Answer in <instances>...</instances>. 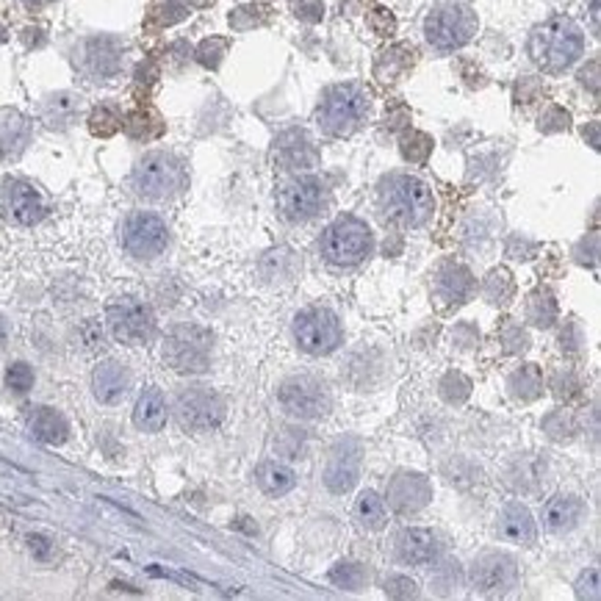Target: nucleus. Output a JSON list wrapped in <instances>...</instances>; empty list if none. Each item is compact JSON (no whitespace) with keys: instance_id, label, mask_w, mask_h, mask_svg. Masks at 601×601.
<instances>
[{"instance_id":"6ab92c4d","label":"nucleus","mask_w":601,"mask_h":601,"mask_svg":"<svg viewBox=\"0 0 601 601\" xmlns=\"http://www.w3.org/2000/svg\"><path fill=\"white\" fill-rule=\"evenodd\" d=\"M275 156L286 170H311L319 161V153L305 131H286L277 144H275Z\"/></svg>"},{"instance_id":"603ef678","label":"nucleus","mask_w":601,"mask_h":601,"mask_svg":"<svg viewBox=\"0 0 601 601\" xmlns=\"http://www.w3.org/2000/svg\"><path fill=\"white\" fill-rule=\"evenodd\" d=\"M28 548H31V555L36 557V560H47L50 557V540L44 538V535H28Z\"/></svg>"},{"instance_id":"a878e982","label":"nucleus","mask_w":601,"mask_h":601,"mask_svg":"<svg viewBox=\"0 0 601 601\" xmlns=\"http://www.w3.org/2000/svg\"><path fill=\"white\" fill-rule=\"evenodd\" d=\"M579 516H582V502L577 496H555L543 510L546 529L555 532V535L571 532L579 524Z\"/></svg>"},{"instance_id":"f8f14e48","label":"nucleus","mask_w":601,"mask_h":601,"mask_svg":"<svg viewBox=\"0 0 601 601\" xmlns=\"http://www.w3.org/2000/svg\"><path fill=\"white\" fill-rule=\"evenodd\" d=\"M277 208L288 222H308L325 208V186L319 178H291L277 189Z\"/></svg>"},{"instance_id":"4468645a","label":"nucleus","mask_w":601,"mask_h":601,"mask_svg":"<svg viewBox=\"0 0 601 601\" xmlns=\"http://www.w3.org/2000/svg\"><path fill=\"white\" fill-rule=\"evenodd\" d=\"M519 579L516 560L502 552H485L471 566V585L480 596H505Z\"/></svg>"},{"instance_id":"37998d69","label":"nucleus","mask_w":601,"mask_h":601,"mask_svg":"<svg viewBox=\"0 0 601 601\" xmlns=\"http://www.w3.org/2000/svg\"><path fill=\"white\" fill-rule=\"evenodd\" d=\"M6 385H9L15 393L31 391V385H34V369H31L28 364H12L9 372H6Z\"/></svg>"},{"instance_id":"cd10ccee","label":"nucleus","mask_w":601,"mask_h":601,"mask_svg":"<svg viewBox=\"0 0 601 601\" xmlns=\"http://www.w3.org/2000/svg\"><path fill=\"white\" fill-rule=\"evenodd\" d=\"M78 111H81V97H75L70 92H56L42 103V120L50 128H59V131L70 128L78 117Z\"/></svg>"},{"instance_id":"20e7f679","label":"nucleus","mask_w":601,"mask_h":601,"mask_svg":"<svg viewBox=\"0 0 601 601\" xmlns=\"http://www.w3.org/2000/svg\"><path fill=\"white\" fill-rule=\"evenodd\" d=\"M374 236L358 217H338L322 236V256L333 267H355L372 256Z\"/></svg>"},{"instance_id":"ddd939ff","label":"nucleus","mask_w":601,"mask_h":601,"mask_svg":"<svg viewBox=\"0 0 601 601\" xmlns=\"http://www.w3.org/2000/svg\"><path fill=\"white\" fill-rule=\"evenodd\" d=\"M106 319H109L111 335L128 346H141L156 335L153 311L141 303H133V299H120V303H114L109 308Z\"/></svg>"},{"instance_id":"aec40b11","label":"nucleus","mask_w":601,"mask_h":601,"mask_svg":"<svg viewBox=\"0 0 601 601\" xmlns=\"http://www.w3.org/2000/svg\"><path fill=\"white\" fill-rule=\"evenodd\" d=\"M474 291V277L466 267L460 264H443L438 269V277H435V299L449 308V305H463L466 299L471 296Z\"/></svg>"},{"instance_id":"c03bdc74","label":"nucleus","mask_w":601,"mask_h":601,"mask_svg":"<svg viewBox=\"0 0 601 601\" xmlns=\"http://www.w3.org/2000/svg\"><path fill=\"white\" fill-rule=\"evenodd\" d=\"M291 12H294L296 20H303V23H308V25H316V23H322V17H325L322 0H294Z\"/></svg>"},{"instance_id":"f03ea898","label":"nucleus","mask_w":601,"mask_h":601,"mask_svg":"<svg viewBox=\"0 0 601 601\" xmlns=\"http://www.w3.org/2000/svg\"><path fill=\"white\" fill-rule=\"evenodd\" d=\"M383 214L402 228H422L435 208L432 191L424 180L413 175H391L380 186Z\"/></svg>"},{"instance_id":"864d4df0","label":"nucleus","mask_w":601,"mask_h":601,"mask_svg":"<svg viewBox=\"0 0 601 601\" xmlns=\"http://www.w3.org/2000/svg\"><path fill=\"white\" fill-rule=\"evenodd\" d=\"M560 341H563V349H568V353H577V349H579V344H582L579 327H577L574 322H568V327L563 330Z\"/></svg>"},{"instance_id":"79ce46f5","label":"nucleus","mask_w":601,"mask_h":601,"mask_svg":"<svg viewBox=\"0 0 601 601\" xmlns=\"http://www.w3.org/2000/svg\"><path fill=\"white\" fill-rule=\"evenodd\" d=\"M156 17H159V28H170V25L189 17V6L183 4V0H164V4L156 9Z\"/></svg>"},{"instance_id":"0eeeda50","label":"nucleus","mask_w":601,"mask_h":601,"mask_svg":"<svg viewBox=\"0 0 601 601\" xmlns=\"http://www.w3.org/2000/svg\"><path fill=\"white\" fill-rule=\"evenodd\" d=\"M477 31V17L469 6L441 0L424 20V36L438 50H458Z\"/></svg>"},{"instance_id":"5701e85b","label":"nucleus","mask_w":601,"mask_h":601,"mask_svg":"<svg viewBox=\"0 0 601 601\" xmlns=\"http://www.w3.org/2000/svg\"><path fill=\"white\" fill-rule=\"evenodd\" d=\"M435 552H438V546L430 529L416 527V529H405L396 538V557L405 566H427L432 563Z\"/></svg>"},{"instance_id":"bf43d9fd","label":"nucleus","mask_w":601,"mask_h":601,"mask_svg":"<svg viewBox=\"0 0 601 601\" xmlns=\"http://www.w3.org/2000/svg\"><path fill=\"white\" fill-rule=\"evenodd\" d=\"M596 131H598V125L593 122V125H590V141H593V147H598V136H596Z\"/></svg>"},{"instance_id":"f3484780","label":"nucleus","mask_w":601,"mask_h":601,"mask_svg":"<svg viewBox=\"0 0 601 601\" xmlns=\"http://www.w3.org/2000/svg\"><path fill=\"white\" fill-rule=\"evenodd\" d=\"M31 141V120L17 109H0V161H17Z\"/></svg>"},{"instance_id":"c756f323","label":"nucleus","mask_w":601,"mask_h":601,"mask_svg":"<svg viewBox=\"0 0 601 601\" xmlns=\"http://www.w3.org/2000/svg\"><path fill=\"white\" fill-rule=\"evenodd\" d=\"M527 319L535 327H552L557 322V299L548 288H538L527 299Z\"/></svg>"},{"instance_id":"4d7b16f0","label":"nucleus","mask_w":601,"mask_h":601,"mask_svg":"<svg viewBox=\"0 0 601 601\" xmlns=\"http://www.w3.org/2000/svg\"><path fill=\"white\" fill-rule=\"evenodd\" d=\"M25 4H28V9H42L47 0H25Z\"/></svg>"},{"instance_id":"f257e3e1","label":"nucleus","mask_w":601,"mask_h":601,"mask_svg":"<svg viewBox=\"0 0 601 601\" xmlns=\"http://www.w3.org/2000/svg\"><path fill=\"white\" fill-rule=\"evenodd\" d=\"M585 50L579 25L568 17H552L529 34V56L543 73L568 70Z\"/></svg>"},{"instance_id":"052dcab7","label":"nucleus","mask_w":601,"mask_h":601,"mask_svg":"<svg viewBox=\"0 0 601 601\" xmlns=\"http://www.w3.org/2000/svg\"><path fill=\"white\" fill-rule=\"evenodd\" d=\"M6 39H9V34H6V25L0 23V42H6Z\"/></svg>"},{"instance_id":"a18cd8bd","label":"nucleus","mask_w":601,"mask_h":601,"mask_svg":"<svg viewBox=\"0 0 601 601\" xmlns=\"http://www.w3.org/2000/svg\"><path fill=\"white\" fill-rule=\"evenodd\" d=\"M383 590H385V596H391V598H416V596H419L416 582L408 579V577H391V579H385Z\"/></svg>"},{"instance_id":"5fc2aeb1","label":"nucleus","mask_w":601,"mask_h":601,"mask_svg":"<svg viewBox=\"0 0 601 601\" xmlns=\"http://www.w3.org/2000/svg\"><path fill=\"white\" fill-rule=\"evenodd\" d=\"M596 70H598V62H590V89H593V92L598 89V83H596ZM579 78H582V83H585V81H587V73H582Z\"/></svg>"},{"instance_id":"7c9ffc66","label":"nucleus","mask_w":601,"mask_h":601,"mask_svg":"<svg viewBox=\"0 0 601 601\" xmlns=\"http://www.w3.org/2000/svg\"><path fill=\"white\" fill-rule=\"evenodd\" d=\"M256 480H258L261 490L269 493V496H283L296 485L294 471L288 466H280V463H261L258 471H256Z\"/></svg>"},{"instance_id":"423d86ee","label":"nucleus","mask_w":601,"mask_h":601,"mask_svg":"<svg viewBox=\"0 0 601 601\" xmlns=\"http://www.w3.org/2000/svg\"><path fill=\"white\" fill-rule=\"evenodd\" d=\"M131 180L133 191L144 199H170L183 189L186 172L183 164L170 153H147L136 164Z\"/></svg>"},{"instance_id":"bb28decb","label":"nucleus","mask_w":601,"mask_h":601,"mask_svg":"<svg viewBox=\"0 0 601 601\" xmlns=\"http://www.w3.org/2000/svg\"><path fill=\"white\" fill-rule=\"evenodd\" d=\"M133 424L141 432H159L167 424V402L159 388H147L133 411Z\"/></svg>"},{"instance_id":"3c124183","label":"nucleus","mask_w":601,"mask_h":601,"mask_svg":"<svg viewBox=\"0 0 601 601\" xmlns=\"http://www.w3.org/2000/svg\"><path fill=\"white\" fill-rule=\"evenodd\" d=\"M83 344H86V349H92V353H97L100 346H103V330H100V325L94 322V319H89L86 325H83Z\"/></svg>"},{"instance_id":"2f4dec72","label":"nucleus","mask_w":601,"mask_h":601,"mask_svg":"<svg viewBox=\"0 0 601 601\" xmlns=\"http://www.w3.org/2000/svg\"><path fill=\"white\" fill-rule=\"evenodd\" d=\"M513 291H516V283H513V275L505 267L490 269L485 283H482V294H485L488 303H493V305H508Z\"/></svg>"},{"instance_id":"6e6d98bb","label":"nucleus","mask_w":601,"mask_h":601,"mask_svg":"<svg viewBox=\"0 0 601 601\" xmlns=\"http://www.w3.org/2000/svg\"><path fill=\"white\" fill-rule=\"evenodd\" d=\"M6 338H9V325H6V319L0 316V346L6 344Z\"/></svg>"},{"instance_id":"b1692460","label":"nucleus","mask_w":601,"mask_h":601,"mask_svg":"<svg viewBox=\"0 0 601 601\" xmlns=\"http://www.w3.org/2000/svg\"><path fill=\"white\" fill-rule=\"evenodd\" d=\"M28 430L36 441L47 443V446H62L70 438V424L67 419L53 411V408H36L28 416Z\"/></svg>"},{"instance_id":"4be33fe9","label":"nucleus","mask_w":601,"mask_h":601,"mask_svg":"<svg viewBox=\"0 0 601 601\" xmlns=\"http://www.w3.org/2000/svg\"><path fill=\"white\" fill-rule=\"evenodd\" d=\"M122 62V47L111 36H94L86 39L83 44V67L97 75V78H109L120 70Z\"/></svg>"},{"instance_id":"6e6552de","label":"nucleus","mask_w":601,"mask_h":601,"mask_svg":"<svg viewBox=\"0 0 601 601\" xmlns=\"http://www.w3.org/2000/svg\"><path fill=\"white\" fill-rule=\"evenodd\" d=\"M294 338L299 349L308 355H330L338 349L344 330L333 311L327 308H305L294 316Z\"/></svg>"},{"instance_id":"39448f33","label":"nucleus","mask_w":601,"mask_h":601,"mask_svg":"<svg viewBox=\"0 0 601 601\" xmlns=\"http://www.w3.org/2000/svg\"><path fill=\"white\" fill-rule=\"evenodd\" d=\"M214 335L197 325H178L164 341V361L180 374H203L211 366Z\"/></svg>"},{"instance_id":"a211bd4d","label":"nucleus","mask_w":601,"mask_h":601,"mask_svg":"<svg viewBox=\"0 0 601 601\" xmlns=\"http://www.w3.org/2000/svg\"><path fill=\"white\" fill-rule=\"evenodd\" d=\"M358 446L355 443H341L330 455V463L325 469V485L333 493H349L358 482Z\"/></svg>"},{"instance_id":"f704fd0d","label":"nucleus","mask_w":601,"mask_h":601,"mask_svg":"<svg viewBox=\"0 0 601 601\" xmlns=\"http://www.w3.org/2000/svg\"><path fill=\"white\" fill-rule=\"evenodd\" d=\"M399 150H402L405 161H413V164H424L432 153V139L422 131H408L399 141Z\"/></svg>"},{"instance_id":"393cba45","label":"nucleus","mask_w":601,"mask_h":601,"mask_svg":"<svg viewBox=\"0 0 601 601\" xmlns=\"http://www.w3.org/2000/svg\"><path fill=\"white\" fill-rule=\"evenodd\" d=\"M496 521H499V524H496L499 535H502L505 540H510V543H532V540H535L532 513H529L524 505H519V502L505 505Z\"/></svg>"},{"instance_id":"dca6fc26","label":"nucleus","mask_w":601,"mask_h":601,"mask_svg":"<svg viewBox=\"0 0 601 601\" xmlns=\"http://www.w3.org/2000/svg\"><path fill=\"white\" fill-rule=\"evenodd\" d=\"M0 199H4L9 219H15L17 225H36L47 214L44 197L39 194V189H34L28 180H20V178H12L4 183Z\"/></svg>"},{"instance_id":"13d9d810","label":"nucleus","mask_w":601,"mask_h":601,"mask_svg":"<svg viewBox=\"0 0 601 601\" xmlns=\"http://www.w3.org/2000/svg\"><path fill=\"white\" fill-rule=\"evenodd\" d=\"M189 4H191V6H199V9H203V6H211L214 0H189Z\"/></svg>"},{"instance_id":"e433bc0d","label":"nucleus","mask_w":601,"mask_h":601,"mask_svg":"<svg viewBox=\"0 0 601 601\" xmlns=\"http://www.w3.org/2000/svg\"><path fill=\"white\" fill-rule=\"evenodd\" d=\"M122 128V120H120V114H117V109H111V106H97L94 111H92V117H89V131L94 133V136H114L117 131Z\"/></svg>"},{"instance_id":"c9c22d12","label":"nucleus","mask_w":601,"mask_h":601,"mask_svg":"<svg viewBox=\"0 0 601 601\" xmlns=\"http://www.w3.org/2000/svg\"><path fill=\"white\" fill-rule=\"evenodd\" d=\"M471 393V380L460 372H449L443 380H441V396L446 399L449 405H460L466 402Z\"/></svg>"},{"instance_id":"9b49d317","label":"nucleus","mask_w":601,"mask_h":601,"mask_svg":"<svg viewBox=\"0 0 601 601\" xmlns=\"http://www.w3.org/2000/svg\"><path fill=\"white\" fill-rule=\"evenodd\" d=\"M277 402L296 419H319L330 411V396L314 377H288L277 388Z\"/></svg>"},{"instance_id":"7ed1b4c3","label":"nucleus","mask_w":601,"mask_h":601,"mask_svg":"<svg viewBox=\"0 0 601 601\" xmlns=\"http://www.w3.org/2000/svg\"><path fill=\"white\" fill-rule=\"evenodd\" d=\"M369 109H372V100H369L364 86L338 83V86H330L325 92L319 111H316V120H319V128L327 136L344 139V136H353L366 122Z\"/></svg>"},{"instance_id":"ea45409f","label":"nucleus","mask_w":601,"mask_h":601,"mask_svg":"<svg viewBox=\"0 0 601 601\" xmlns=\"http://www.w3.org/2000/svg\"><path fill=\"white\" fill-rule=\"evenodd\" d=\"M267 20H269V12H267V9H261V6H256V4H247V6H241V9H236V12L230 15V25H233V28H238V31H247V28L264 25Z\"/></svg>"},{"instance_id":"c85d7f7f","label":"nucleus","mask_w":601,"mask_h":601,"mask_svg":"<svg viewBox=\"0 0 601 601\" xmlns=\"http://www.w3.org/2000/svg\"><path fill=\"white\" fill-rule=\"evenodd\" d=\"M510 396L519 399V402H532L543 393V372L538 364H524L521 369H516L508 380Z\"/></svg>"},{"instance_id":"1a4fd4ad","label":"nucleus","mask_w":601,"mask_h":601,"mask_svg":"<svg viewBox=\"0 0 601 601\" xmlns=\"http://www.w3.org/2000/svg\"><path fill=\"white\" fill-rule=\"evenodd\" d=\"M175 416L180 422V427L191 430V432H208L217 430L225 419V402L222 396L211 388L194 385L178 393L175 399Z\"/></svg>"},{"instance_id":"9d476101","label":"nucleus","mask_w":601,"mask_h":601,"mask_svg":"<svg viewBox=\"0 0 601 601\" xmlns=\"http://www.w3.org/2000/svg\"><path fill=\"white\" fill-rule=\"evenodd\" d=\"M122 244L133 258L150 261V258H159L167 249L170 230L161 217L150 211H136L122 225Z\"/></svg>"},{"instance_id":"a19ab883","label":"nucleus","mask_w":601,"mask_h":601,"mask_svg":"<svg viewBox=\"0 0 601 601\" xmlns=\"http://www.w3.org/2000/svg\"><path fill=\"white\" fill-rule=\"evenodd\" d=\"M502 341H505V353H524L529 346V338L524 333V327L516 319H508L502 327Z\"/></svg>"},{"instance_id":"49530a36","label":"nucleus","mask_w":601,"mask_h":601,"mask_svg":"<svg viewBox=\"0 0 601 601\" xmlns=\"http://www.w3.org/2000/svg\"><path fill=\"white\" fill-rule=\"evenodd\" d=\"M568 128H571V117H568V111H563L557 106H552L540 117V131L543 133H557V131H568Z\"/></svg>"},{"instance_id":"2eb2a0df","label":"nucleus","mask_w":601,"mask_h":601,"mask_svg":"<svg viewBox=\"0 0 601 601\" xmlns=\"http://www.w3.org/2000/svg\"><path fill=\"white\" fill-rule=\"evenodd\" d=\"M388 508L399 516H413L419 510H424L432 499V485L427 482V477L416 474V471H399L391 482H388Z\"/></svg>"},{"instance_id":"72a5a7b5","label":"nucleus","mask_w":601,"mask_h":601,"mask_svg":"<svg viewBox=\"0 0 601 601\" xmlns=\"http://www.w3.org/2000/svg\"><path fill=\"white\" fill-rule=\"evenodd\" d=\"M327 579L335 587H344V590H361L364 582L369 579V574H366V568L361 563H338V566H333Z\"/></svg>"},{"instance_id":"8fccbe9b","label":"nucleus","mask_w":601,"mask_h":601,"mask_svg":"<svg viewBox=\"0 0 601 601\" xmlns=\"http://www.w3.org/2000/svg\"><path fill=\"white\" fill-rule=\"evenodd\" d=\"M443 574H446V579L432 577V585H435L441 593H452V587H458V585H460V577H458V563H446V566H443Z\"/></svg>"},{"instance_id":"473e14b6","label":"nucleus","mask_w":601,"mask_h":601,"mask_svg":"<svg viewBox=\"0 0 601 601\" xmlns=\"http://www.w3.org/2000/svg\"><path fill=\"white\" fill-rule=\"evenodd\" d=\"M355 516L366 529L377 532V529L385 527V502L374 490H364L358 496V502H355Z\"/></svg>"},{"instance_id":"4c0bfd02","label":"nucleus","mask_w":601,"mask_h":601,"mask_svg":"<svg viewBox=\"0 0 601 601\" xmlns=\"http://www.w3.org/2000/svg\"><path fill=\"white\" fill-rule=\"evenodd\" d=\"M543 430L548 432V438L552 441H571L574 432H577V419L568 411H557L552 416H546Z\"/></svg>"},{"instance_id":"58836bf2","label":"nucleus","mask_w":601,"mask_h":601,"mask_svg":"<svg viewBox=\"0 0 601 601\" xmlns=\"http://www.w3.org/2000/svg\"><path fill=\"white\" fill-rule=\"evenodd\" d=\"M225 53H228V39L211 36V39H206V42H199V47H197V62L203 64V67H208V70H217V67L222 64Z\"/></svg>"},{"instance_id":"412c9836","label":"nucleus","mask_w":601,"mask_h":601,"mask_svg":"<svg viewBox=\"0 0 601 601\" xmlns=\"http://www.w3.org/2000/svg\"><path fill=\"white\" fill-rule=\"evenodd\" d=\"M131 388V372L120 361H103L92 374V391L97 402L117 405Z\"/></svg>"},{"instance_id":"de8ad7c7","label":"nucleus","mask_w":601,"mask_h":601,"mask_svg":"<svg viewBox=\"0 0 601 601\" xmlns=\"http://www.w3.org/2000/svg\"><path fill=\"white\" fill-rule=\"evenodd\" d=\"M579 388H582V383H579V377L568 369V372H560L557 377H555V393H557V399H571V396H577L579 393Z\"/></svg>"},{"instance_id":"09e8293b","label":"nucleus","mask_w":601,"mask_h":601,"mask_svg":"<svg viewBox=\"0 0 601 601\" xmlns=\"http://www.w3.org/2000/svg\"><path fill=\"white\" fill-rule=\"evenodd\" d=\"M577 596H579V598L598 601L601 590H598V571H596V568H590V571H585V574L579 577V582H577Z\"/></svg>"}]
</instances>
